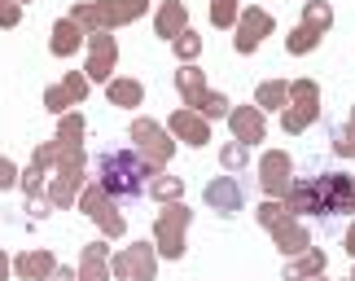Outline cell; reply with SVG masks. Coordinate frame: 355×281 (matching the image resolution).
I'll use <instances>...</instances> for the list:
<instances>
[{
	"label": "cell",
	"mask_w": 355,
	"mask_h": 281,
	"mask_svg": "<svg viewBox=\"0 0 355 281\" xmlns=\"http://www.w3.org/2000/svg\"><path fill=\"white\" fill-rule=\"evenodd\" d=\"M97 176H101V189L105 194L119 198V203H128V198H141L145 194L149 167H145V158L132 154V150H110V154H101Z\"/></svg>",
	"instance_id": "6da1fadb"
}]
</instances>
